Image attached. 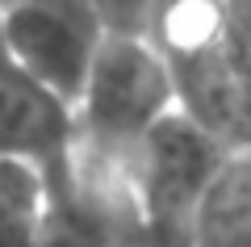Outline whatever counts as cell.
I'll list each match as a JSON object with an SVG mask.
<instances>
[{
    "instance_id": "obj_5",
    "label": "cell",
    "mask_w": 251,
    "mask_h": 247,
    "mask_svg": "<svg viewBox=\"0 0 251 247\" xmlns=\"http://www.w3.org/2000/svg\"><path fill=\"white\" fill-rule=\"evenodd\" d=\"M75 109L38 84L17 63H0V155L34 168L46 180V197L59 193L75 168Z\"/></svg>"
},
{
    "instance_id": "obj_9",
    "label": "cell",
    "mask_w": 251,
    "mask_h": 247,
    "mask_svg": "<svg viewBox=\"0 0 251 247\" xmlns=\"http://www.w3.org/2000/svg\"><path fill=\"white\" fill-rule=\"evenodd\" d=\"M4 4H17V0H0V9H4Z\"/></svg>"
},
{
    "instance_id": "obj_6",
    "label": "cell",
    "mask_w": 251,
    "mask_h": 247,
    "mask_svg": "<svg viewBox=\"0 0 251 247\" xmlns=\"http://www.w3.org/2000/svg\"><path fill=\"white\" fill-rule=\"evenodd\" d=\"M188 247H251V147L226 155L188 218Z\"/></svg>"
},
{
    "instance_id": "obj_3",
    "label": "cell",
    "mask_w": 251,
    "mask_h": 247,
    "mask_svg": "<svg viewBox=\"0 0 251 247\" xmlns=\"http://www.w3.org/2000/svg\"><path fill=\"white\" fill-rule=\"evenodd\" d=\"M226 155L230 151L205 126H197L188 113L172 109L134 142L122 172L151 226L188 230V218H193L197 201L205 197L209 180L218 176V168L226 164Z\"/></svg>"
},
{
    "instance_id": "obj_2",
    "label": "cell",
    "mask_w": 251,
    "mask_h": 247,
    "mask_svg": "<svg viewBox=\"0 0 251 247\" xmlns=\"http://www.w3.org/2000/svg\"><path fill=\"white\" fill-rule=\"evenodd\" d=\"M172 109H176V84L163 55L147 38H100L84 92L75 101L80 147L97 159L126 164L134 142Z\"/></svg>"
},
{
    "instance_id": "obj_4",
    "label": "cell",
    "mask_w": 251,
    "mask_h": 247,
    "mask_svg": "<svg viewBox=\"0 0 251 247\" xmlns=\"http://www.w3.org/2000/svg\"><path fill=\"white\" fill-rule=\"evenodd\" d=\"M0 38L9 63L75 109L105 29L88 0H17L0 9Z\"/></svg>"
},
{
    "instance_id": "obj_7",
    "label": "cell",
    "mask_w": 251,
    "mask_h": 247,
    "mask_svg": "<svg viewBox=\"0 0 251 247\" xmlns=\"http://www.w3.org/2000/svg\"><path fill=\"white\" fill-rule=\"evenodd\" d=\"M46 226V180L0 155V247H38Z\"/></svg>"
},
{
    "instance_id": "obj_8",
    "label": "cell",
    "mask_w": 251,
    "mask_h": 247,
    "mask_svg": "<svg viewBox=\"0 0 251 247\" xmlns=\"http://www.w3.org/2000/svg\"><path fill=\"white\" fill-rule=\"evenodd\" d=\"M88 9L97 13L100 29L117 38H151L159 13L168 9V0H88Z\"/></svg>"
},
{
    "instance_id": "obj_1",
    "label": "cell",
    "mask_w": 251,
    "mask_h": 247,
    "mask_svg": "<svg viewBox=\"0 0 251 247\" xmlns=\"http://www.w3.org/2000/svg\"><path fill=\"white\" fill-rule=\"evenodd\" d=\"M147 42L172 71L180 113L226 151L251 147V92L226 42V0H168Z\"/></svg>"
}]
</instances>
